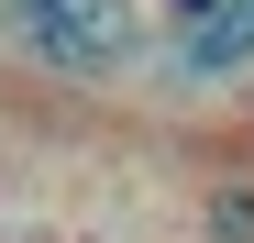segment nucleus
I'll return each mask as SVG.
<instances>
[{
    "label": "nucleus",
    "instance_id": "2",
    "mask_svg": "<svg viewBox=\"0 0 254 243\" xmlns=\"http://www.w3.org/2000/svg\"><path fill=\"white\" fill-rule=\"evenodd\" d=\"M199 232H210V243H254V177H210Z\"/></svg>",
    "mask_w": 254,
    "mask_h": 243
},
{
    "label": "nucleus",
    "instance_id": "1",
    "mask_svg": "<svg viewBox=\"0 0 254 243\" xmlns=\"http://www.w3.org/2000/svg\"><path fill=\"white\" fill-rule=\"evenodd\" d=\"M11 33H22L33 56L100 77V66L122 56V33H133V0H11Z\"/></svg>",
    "mask_w": 254,
    "mask_h": 243
}]
</instances>
